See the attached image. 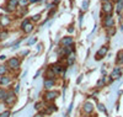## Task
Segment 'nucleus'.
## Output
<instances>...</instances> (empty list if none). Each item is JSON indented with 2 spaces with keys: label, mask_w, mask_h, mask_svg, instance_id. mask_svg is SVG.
Instances as JSON below:
<instances>
[{
  "label": "nucleus",
  "mask_w": 123,
  "mask_h": 117,
  "mask_svg": "<svg viewBox=\"0 0 123 117\" xmlns=\"http://www.w3.org/2000/svg\"><path fill=\"white\" fill-rule=\"evenodd\" d=\"M58 96H59L58 91H55V90H46V92L43 95V100L47 104H50V102H54Z\"/></svg>",
  "instance_id": "1"
},
{
  "label": "nucleus",
  "mask_w": 123,
  "mask_h": 117,
  "mask_svg": "<svg viewBox=\"0 0 123 117\" xmlns=\"http://www.w3.org/2000/svg\"><path fill=\"white\" fill-rule=\"evenodd\" d=\"M6 65L10 70H18L20 65H21V59H20L18 57H12V58L7 59Z\"/></svg>",
  "instance_id": "2"
},
{
  "label": "nucleus",
  "mask_w": 123,
  "mask_h": 117,
  "mask_svg": "<svg viewBox=\"0 0 123 117\" xmlns=\"http://www.w3.org/2000/svg\"><path fill=\"white\" fill-rule=\"evenodd\" d=\"M16 101H17V96H16V94H15L12 90H9L7 96H6V99H5L3 102H4V105H5V106H7V107H12V106L16 104Z\"/></svg>",
  "instance_id": "3"
},
{
  "label": "nucleus",
  "mask_w": 123,
  "mask_h": 117,
  "mask_svg": "<svg viewBox=\"0 0 123 117\" xmlns=\"http://www.w3.org/2000/svg\"><path fill=\"white\" fill-rule=\"evenodd\" d=\"M50 68H52V70L54 72V74L55 75H60V74H65V72H67V68L62 64L60 62H57V63H54V64H52V65H49Z\"/></svg>",
  "instance_id": "4"
},
{
  "label": "nucleus",
  "mask_w": 123,
  "mask_h": 117,
  "mask_svg": "<svg viewBox=\"0 0 123 117\" xmlns=\"http://www.w3.org/2000/svg\"><path fill=\"white\" fill-rule=\"evenodd\" d=\"M102 26L105 28H111L115 27V19L112 15H105V17L102 19Z\"/></svg>",
  "instance_id": "5"
},
{
  "label": "nucleus",
  "mask_w": 123,
  "mask_h": 117,
  "mask_svg": "<svg viewBox=\"0 0 123 117\" xmlns=\"http://www.w3.org/2000/svg\"><path fill=\"white\" fill-rule=\"evenodd\" d=\"M113 4H112L111 1H105L102 3V6H101V10L102 13H104L105 15H112V11H113Z\"/></svg>",
  "instance_id": "6"
},
{
  "label": "nucleus",
  "mask_w": 123,
  "mask_h": 117,
  "mask_svg": "<svg viewBox=\"0 0 123 117\" xmlns=\"http://www.w3.org/2000/svg\"><path fill=\"white\" fill-rule=\"evenodd\" d=\"M59 45L62 47H70V46H74V38L71 36H65L60 39Z\"/></svg>",
  "instance_id": "7"
},
{
  "label": "nucleus",
  "mask_w": 123,
  "mask_h": 117,
  "mask_svg": "<svg viewBox=\"0 0 123 117\" xmlns=\"http://www.w3.org/2000/svg\"><path fill=\"white\" fill-rule=\"evenodd\" d=\"M11 83H12V78L10 77V75H3V77H0V86L1 88H7V86H10L11 85Z\"/></svg>",
  "instance_id": "8"
},
{
  "label": "nucleus",
  "mask_w": 123,
  "mask_h": 117,
  "mask_svg": "<svg viewBox=\"0 0 123 117\" xmlns=\"http://www.w3.org/2000/svg\"><path fill=\"white\" fill-rule=\"evenodd\" d=\"M122 75V68L121 67H116L113 68V70L111 72V75H110V81H113V80H118Z\"/></svg>",
  "instance_id": "9"
},
{
  "label": "nucleus",
  "mask_w": 123,
  "mask_h": 117,
  "mask_svg": "<svg viewBox=\"0 0 123 117\" xmlns=\"http://www.w3.org/2000/svg\"><path fill=\"white\" fill-rule=\"evenodd\" d=\"M107 52H108V47H107V46H102V47L96 52L95 59H96V60H101L102 58H104V57L107 54Z\"/></svg>",
  "instance_id": "10"
},
{
  "label": "nucleus",
  "mask_w": 123,
  "mask_h": 117,
  "mask_svg": "<svg viewBox=\"0 0 123 117\" xmlns=\"http://www.w3.org/2000/svg\"><path fill=\"white\" fill-rule=\"evenodd\" d=\"M94 104H92L91 101H86V102H84V105H83V112L85 113V115H91L92 112H94Z\"/></svg>",
  "instance_id": "11"
},
{
  "label": "nucleus",
  "mask_w": 123,
  "mask_h": 117,
  "mask_svg": "<svg viewBox=\"0 0 123 117\" xmlns=\"http://www.w3.org/2000/svg\"><path fill=\"white\" fill-rule=\"evenodd\" d=\"M55 86V79H44L43 80V88L46 90H53Z\"/></svg>",
  "instance_id": "12"
},
{
  "label": "nucleus",
  "mask_w": 123,
  "mask_h": 117,
  "mask_svg": "<svg viewBox=\"0 0 123 117\" xmlns=\"http://www.w3.org/2000/svg\"><path fill=\"white\" fill-rule=\"evenodd\" d=\"M10 24H11V19H10L7 15L0 16V27H7Z\"/></svg>",
  "instance_id": "13"
},
{
  "label": "nucleus",
  "mask_w": 123,
  "mask_h": 117,
  "mask_svg": "<svg viewBox=\"0 0 123 117\" xmlns=\"http://www.w3.org/2000/svg\"><path fill=\"white\" fill-rule=\"evenodd\" d=\"M75 57H76V54H75V52H71L70 54H68V56L65 57V60H67V64H68V65H73L74 63H75Z\"/></svg>",
  "instance_id": "14"
},
{
  "label": "nucleus",
  "mask_w": 123,
  "mask_h": 117,
  "mask_svg": "<svg viewBox=\"0 0 123 117\" xmlns=\"http://www.w3.org/2000/svg\"><path fill=\"white\" fill-rule=\"evenodd\" d=\"M55 74H54V72L52 70V68L50 67H48L47 69H46V73H44V79H55Z\"/></svg>",
  "instance_id": "15"
},
{
  "label": "nucleus",
  "mask_w": 123,
  "mask_h": 117,
  "mask_svg": "<svg viewBox=\"0 0 123 117\" xmlns=\"http://www.w3.org/2000/svg\"><path fill=\"white\" fill-rule=\"evenodd\" d=\"M5 5H7V6L15 13V10H16L17 6H18V3H17V0H7Z\"/></svg>",
  "instance_id": "16"
},
{
  "label": "nucleus",
  "mask_w": 123,
  "mask_h": 117,
  "mask_svg": "<svg viewBox=\"0 0 123 117\" xmlns=\"http://www.w3.org/2000/svg\"><path fill=\"white\" fill-rule=\"evenodd\" d=\"M33 28H35V25H33V22L31 21L30 24H27L24 28H22V31H24V33H26V35H28V33H31L33 31Z\"/></svg>",
  "instance_id": "17"
},
{
  "label": "nucleus",
  "mask_w": 123,
  "mask_h": 117,
  "mask_svg": "<svg viewBox=\"0 0 123 117\" xmlns=\"http://www.w3.org/2000/svg\"><path fill=\"white\" fill-rule=\"evenodd\" d=\"M116 13L118 14V15H121L122 14V11H123V0H118V1L116 3Z\"/></svg>",
  "instance_id": "18"
},
{
  "label": "nucleus",
  "mask_w": 123,
  "mask_h": 117,
  "mask_svg": "<svg viewBox=\"0 0 123 117\" xmlns=\"http://www.w3.org/2000/svg\"><path fill=\"white\" fill-rule=\"evenodd\" d=\"M7 92H9L7 89H5V88H0V102H3V101L6 99Z\"/></svg>",
  "instance_id": "19"
},
{
  "label": "nucleus",
  "mask_w": 123,
  "mask_h": 117,
  "mask_svg": "<svg viewBox=\"0 0 123 117\" xmlns=\"http://www.w3.org/2000/svg\"><path fill=\"white\" fill-rule=\"evenodd\" d=\"M9 68H7V65L6 64H1L0 65V77H3V75H6V74L9 73Z\"/></svg>",
  "instance_id": "20"
},
{
  "label": "nucleus",
  "mask_w": 123,
  "mask_h": 117,
  "mask_svg": "<svg viewBox=\"0 0 123 117\" xmlns=\"http://www.w3.org/2000/svg\"><path fill=\"white\" fill-rule=\"evenodd\" d=\"M15 11H17V15L18 16H24L27 14V9L26 7H21V9H16Z\"/></svg>",
  "instance_id": "21"
},
{
  "label": "nucleus",
  "mask_w": 123,
  "mask_h": 117,
  "mask_svg": "<svg viewBox=\"0 0 123 117\" xmlns=\"http://www.w3.org/2000/svg\"><path fill=\"white\" fill-rule=\"evenodd\" d=\"M17 3H18V6L27 7V5L30 4V0H17Z\"/></svg>",
  "instance_id": "22"
},
{
  "label": "nucleus",
  "mask_w": 123,
  "mask_h": 117,
  "mask_svg": "<svg viewBox=\"0 0 123 117\" xmlns=\"http://www.w3.org/2000/svg\"><path fill=\"white\" fill-rule=\"evenodd\" d=\"M106 84V77H102L98 81H97V84H96V86L97 88H102V86H104V85Z\"/></svg>",
  "instance_id": "23"
},
{
  "label": "nucleus",
  "mask_w": 123,
  "mask_h": 117,
  "mask_svg": "<svg viewBox=\"0 0 123 117\" xmlns=\"http://www.w3.org/2000/svg\"><path fill=\"white\" fill-rule=\"evenodd\" d=\"M0 117H11V112L10 110H4L0 112Z\"/></svg>",
  "instance_id": "24"
},
{
  "label": "nucleus",
  "mask_w": 123,
  "mask_h": 117,
  "mask_svg": "<svg viewBox=\"0 0 123 117\" xmlns=\"http://www.w3.org/2000/svg\"><path fill=\"white\" fill-rule=\"evenodd\" d=\"M122 59H123V51L118 52V54H117V59H116V63H117V64H121V63H122Z\"/></svg>",
  "instance_id": "25"
},
{
  "label": "nucleus",
  "mask_w": 123,
  "mask_h": 117,
  "mask_svg": "<svg viewBox=\"0 0 123 117\" xmlns=\"http://www.w3.org/2000/svg\"><path fill=\"white\" fill-rule=\"evenodd\" d=\"M30 22H31V19H27V17H26V19H24V20H22V22H21V25H20V28L22 30V28H24L27 24H30Z\"/></svg>",
  "instance_id": "26"
},
{
  "label": "nucleus",
  "mask_w": 123,
  "mask_h": 117,
  "mask_svg": "<svg viewBox=\"0 0 123 117\" xmlns=\"http://www.w3.org/2000/svg\"><path fill=\"white\" fill-rule=\"evenodd\" d=\"M115 33H116V28H115V27L107 28V35H108V36H113Z\"/></svg>",
  "instance_id": "27"
},
{
  "label": "nucleus",
  "mask_w": 123,
  "mask_h": 117,
  "mask_svg": "<svg viewBox=\"0 0 123 117\" xmlns=\"http://www.w3.org/2000/svg\"><path fill=\"white\" fill-rule=\"evenodd\" d=\"M39 19H41V14H36L35 16L31 17V20H32V22H37V21H39Z\"/></svg>",
  "instance_id": "28"
},
{
  "label": "nucleus",
  "mask_w": 123,
  "mask_h": 117,
  "mask_svg": "<svg viewBox=\"0 0 123 117\" xmlns=\"http://www.w3.org/2000/svg\"><path fill=\"white\" fill-rule=\"evenodd\" d=\"M97 109H98L101 112H106V107H105L104 104H98V105H97Z\"/></svg>",
  "instance_id": "29"
},
{
  "label": "nucleus",
  "mask_w": 123,
  "mask_h": 117,
  "mask_svg": "<svg viewBox=\"0 0 123 117\" xmlns=\"http://www.w3.org/2000/svg\"><path fill=\"white\" fill-rule=\"evenodd\" d=\"M7 36H9V32H7V31H4V32L0 33V39H4V38H6Z\"/></svg>",
  "instance_id": "30"
},
{
  "label": "nucleus",
  "mask_w": 123,
  "mask_h": 117,
  "mask_svg": "<svg viewBox=\"0 0 123 117\" xmlns=\"http://www.w3.org/2000/svg\"><path fill=\"white\" fill-rule=\"evenodd\" d=\"M36 42H37V38H32V39H28V41H27V45H28V46H32V45L36 43Z\"/></svg>",
  "instance_id": "31"
},
{
  "label": "nucleus",
  "mask_w": 123,
  "mask_h": 117,
  "mask_svg": "<svg viewBox=\"0 0 123 117\" xmlns=\"http://www.w3.org/2000/svg\"><path fill=\"white\" fill-rule=\"evenodd\" d=\"M12 91H14V92H15L16 95L18 94V91H20V85H18V84H17V85H15V86H14V89H12Z\"/></svg>",
  "instance_id": "32"
},
{
  "label": "nucleus",
  "mask_w": 123,
  "mask_h": 117,
  "mask_svg": "<svg viewBox=\"0 0 123 117\" xmlns=\"http://www.w3.org/2000/svg\"><path fill=\"white\" fill-rule=\"evenodd\" d=\"M87 6H89V1L85 0V1L83 3V10H87Z\"/></svg>",
  "instance_id": "33"
},
{
  "label": "nucleus",
  "mask_w": 123,
  "mask_h": 117,
  "mask_svg": "<svg viewBox=\"0 0 123 117\" xmlns=\"http://www.w3.org/2000/svg\"><path fill=\"white\" fill-rule=\"evenodd\" d=\"M28 54V51H22L21 53H20V56L21 57H25V56H27Z\"/></svg>",
  "instance_id": "34"
},
{
  "label": "nucleus",
  "mask_w": 123,
  "mask_h": 117,
  "mask_svg": "<svg viewBox=\"0 0 123 117\" xmlns=\"http://www.w3.org/2000/svg\"><path fill=\"white\" fill-rule=\"evenodd\" d=\"M68 32H69V33H73V32H74V27H73V26H69V27H68Z\"/></svg>",
  "instance_id": "35"
},
{
  "label": "nucleus",
  "mask_w": 123,
  "mask_h": 117,
  "mask_svg": "<svg viewBox=\"0 0 123 117\" xmlns=\"http://www.w3.org/2000/svg\"><path fill=\"white\" fill-rule=\"evenodd\" d=\"M35 117H44V115H43L42 112H38V113L35 115Z\"/></svg>",
  "instance_id": "36"
},
{
  "label": "nucleus",
  "mask_w": 123,
  "mask_h": 117,
  "mask_svg": "<svg viewBox=\"0 0 123 117\" xmlns=\"http://www.w3.org/2000/svg\"><path fill=\"white\" fill-rule=\"evenodd\" d=\"M79 22H80V25L83 24V14H80V16H79Z\"/></svg>",
  "instance_id": "37"
},
{
  "label": "nucleus",
  "mask_w": 123,
  "mask_h": 117,
  "mask_svg": "<svg viewBox=\"0 0 123 117\" xmlns=\"http://www.w3.org/2000/svg\"><path fill=\"white\" fill-rule=\"evenodd\" d=\"M39 1V0H30V3L31 4H33V3H38Z\"/></svg>",
  "instance_id": "38"
},
{
  "label": "nucleus",
  "mask_w": 123,
  "mask_h": 117,
  "mask_svg": "<svg viewBox=\"0 0 123 117\" xmlns=\"http://www.w3.org/2000/svg\"><path fill=\"white\" fill-rule=\"evenodd\" d=\"M5 58H6L5 56H0V60H5Z\"/></svg>",
  "instance_id": "39"
},
{
  "label": "nucleus",
  "mask_w": 123,
  "mask_h": 117,
  "mask_svg": "<svg viewBox=\"0 0 123 117\" xmlns=\"http://www.w3.org/2000/svg\"><path fill=\"white\" fill-rule=\"evenodd\" d=\"M110 1H111V3H112V1H113V3H117L118 0H110Z\"/></svg>",
  "instance_id": "40"
},
{
  "label": "nucleus",
  "mask_w": 123,
  "mask_h": 117,
  "mask_svg": "<svg viewBox=\"0 0 123 117\" xmlns=\"http://www.w3.org/2000/svg\"><path fill=\"white\" fill-rule=\"evenodd\" d=\"M81 117H90V115H84V116H81Z\"/></svg>",
  "instance_id": "41"
},
{
  "label": "nucleus",
  "mask_w": 123,
  "mask_h": 117,
  "mask_svg": "<svg viewBox=\"0 0 123 117\" xmlns=\"http://www.w3.org/2000/svg\"><path fill=\"white\" fill-rule=\"evenodd\" d=\"M121 64H123V59H122V63H121Z\"/></svg>",
  "instance_id": "42"
}]
</instances>
